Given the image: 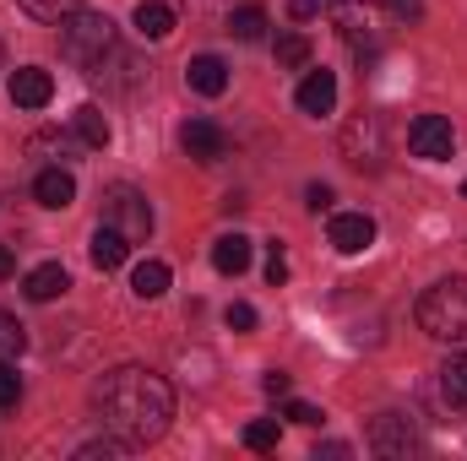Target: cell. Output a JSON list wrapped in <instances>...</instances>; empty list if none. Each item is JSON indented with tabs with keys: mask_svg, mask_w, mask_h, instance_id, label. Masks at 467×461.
<instances>
[{
	"mask_svg": "<svg viewBox=\"0 0 467 461\" xmlns=\"http://www.w3.org/2000/svg\"><path fill=\"white\" fill-rule=\"evenodd\" d=\"M294 98H299V109H305V115H332V109H337V77H332V71H310V77H305V82H299V93H294Z\"/></svg>",
	"mask_w": 467,
	"mask_h": 461,
	"instance_id": "obj_12",
	"label": "cell"
},
{
	"mask_svg": "<svg viewBox=\"0 0 467 461\" xmlns=\"http://www.w3.org/2000/svg\"><path fill=\"white\" fill-rule=\"evenodd\" d=\"M229 33L239 38V44H255V38L266 33V11H261V5H239V11L229 16Z\"/></svg>",
	"mask_w": 467,
	"mask_h": 461,
	"instance_id": "obj_21",
	"label": "cell"
},
{
	"mask_svg": "<svg viewBox=\"0 0 467 461\" xmlns=\"http://www.w3.org/2000/svg\"><path fill=\"white\" fill-rule=\"evenodd\" d=\"M277 440H283L277 418H255V424H244V446H250V451H277Z\"/></svg>",
	"mask_w": 467,
	"mask_h": 461,
	"instance_id": "obj_25",
	"label": "cell"
},
{
	"mask_svg": "<svg viewBox=\"0 0 467 461\" xmlns=\"http://www.w3.org/2000/svg\"><path fill=\"white\" fill-rule=\"evenodd\" d=\"M180 147H185V158H196V163L229 158V136H223V125H213V119H185V125H180Z\"/></svg>",
	"mask_w": 467,
	"mask_h": 461,
	"instance_id": "obj_8",
	"label": "cell"
},
{
	"mask_svg": "<svg viewBox=\"0 0 467 461\" xmlns=\"http://www.w3.org/2000/svg\"><path fill=\"white\" fill-rule=\"evenodd\" d=\"M66 288H71V277H66V266H60V261L33 266V271H27V282H22V293H27L33 304H49V299H60Z\"/></svg>",
	"mask_w": 467,
	"mask_h": 461,
	"instance_id": "obj_14",
	"label": "cell"
},
{
	"mask_svg": "<svg viewBox=\"0 0 467 461\" xmlns=\"http://www.w3.org/2000/svg\"><path fill=\"white\" fill-rule=\"evenodd\" d=\"M130 293H136V299H163V293H169V266H163V261H141V266L130 271Z\"/></svg>",
	"mask_w": 467,
	"mask_h": 461,
	"instance_id": "obj_19",
	"label": "cell"
},
{
	"mask_svg": "<svg viewBox=\"0 0 467 461\" xmlns=\"http://www.w3.org/2000/svg\"><path fill=\"white\" fill-rule=\"evenodd\" d=\"M130 22H136V33H141V38H152V44H158V38H169V33H174V5H163V0H141Z\"/></svg>",
	"mask_w": 467,
	"mask_h": 461,
	"instance_id": "obj_16",
	"label": "cell"
},
{
	"mask_svg": "<svg viewBox=\"0 0 467 461\" xmlns=\"http://www.w3.org/2000/svg\"><path fill=\"white\" fill-rule=\"evenodd\" d=\"M283 418H288V424L316 429V424H321V407H310V402H288V407H283Z\"/></svg>",
	"mask_w": 467,
	"mask_h": 461,
	"instance_id": "obj_28",
	"label": "cell"
},
{
	"mask_svg": "<svg viewBox=\"0 0 467 461\" xmlns=\"http://www.w3.org/2000/svg\"><path fill=\"white\" fill-rule=\"evenodd\" d=\"M22 347H27V332L16 326V315H5V310H0V364H16V358H22Z\"/></svg>",
	"mask_w": 467,
	"mask_h": 461,
	"instance_id": "obj_24",
	"label": "cell"
},
{
	"mask_svg": "<svg viewBox=\"0 0 467 461\" xmlns=\"http://www.w3.org/2000/svg\"><path fill=\"white\" fill-rule=\"evenodd\" d=\"M408 147H413V158H424V163H446V158L457 152V130H451L446 115H419L408 125Z\"/></svg>",
	"mask_w": 467,
	"mask_h": 461,
	"instance_id": "obj_6",
	"label": "cell"
},
{
	"mask_svg": "<svg viewBox=\"0 0 467 461\" xmlns=\"http://www.w3.org/2000/svg\"><path fill=\"white\" fill-rule=\"evenodd\" d=\"M305 207H310V212H327V207H332V185H310V190H305Z\"/></svg>",
	"mask_w": 467,
	"mask_h": 461,
	"instance_id": "obj_30",
	"label": "cell"
},
{
	"mask_svg": "<svg viewBox=\"0 0 467 461\" xmlns=\"http://www.w3.org/2000/svg\"><path fill=\"white\" fill-rule=\"evenodd\" d=\"M419 326L435 343H467V277H441L424 288Z\"/></svg>",
	"mask_w": 467,
	"mask_h": 461,
	"instance_id": "obj_4",
	"label": "cell"
},
{
	"mask_svg": "<svg viewBox=\"0 0 467 461\" xmlns=\"http://www.w3.org/2000/svg\"><path fill=\"white\" fill-rule=\"evenodd\" d=\"M88 255H93V266H99V271H119V266H125V255H130V239L104 223V229H93Z\"/></svg>",
	"mask_w": 467,
	"mask_h": 461,
	"instance_id": "obj_15",
	"label": "cell"
},
{
	"mask_svg": "<svg viewBox=\"0 0 467 461\" xmlns=\"http://www.w3.org/2000/svg\"><path fill=\"white\" fill-rule=\"evenodd\" d=\"M369 451L375 456H413L419 451V429L408 413H375L369 418Z\"/></svg>",
	"mask_w": 467,
	"mask_h": 461,
	"instance_id": "obj_7",
	"label": "cell"
},
{
	"mask_svg": "<svg viewBox=\"0 0 467 461\" xmlns=\"http://www.w3.org/2000/svg\"><path fill=\"white\" fill-rule=\"evenodd\" d=\"M223 321H229V332H255V310H250V304H229Z\"/></svg>",
	"mask_w": 467,
	"mask_h": 461,
	"instance_id": "obj_29",
	"label": "cell"
},
{
	"mask_svg": "<svg viewBox=\"0 0 467 461\" xmlns=\"http://www.w3.org/2000/svg\"><path fill=\"white\" fill-rule=\"evenodd\" d=\"M93 407H99V424L125 440V446H152L163 440L169 418H174V391L158 369L147 364H119L99 380L93 391Z\"/></svg>",
	"mask_w": 467,
	"mask_h": 461,
	"instance_id": "obj_1",
	"label": "cell"
},
{
	"mask_svg": "<svg viewBox=\"0 0 467 461\" xmlns=\"http://www.w3.org/2000/svg\"><path fill=\"white\" fill-rule=\"evenodd\" d=\"M71 130H77V141H82V147H109V119H104L99 104H77Z\"/></svg>",
	"mask_w": 467,
	"mask_h": 461,
	"instance_id": "obj_17",
	"label": "cell"
},
{
	"mask_svg": "<svg viewBox=\"0 0 467 461\" xmlns=\"http://www.w3.org/2000/svg\"><path fill=\"white\" fill-rule=\"evenodd\" d=\"M33 152H60V158H66V152H71V141H66V136H38V141H33Z\"/></svg>",
	"mask_w": 467,
	"mask_h": 461,
	"instance_id": "obj_31",
	"label": "cell"
},
{
	"mask_svg": "<svg viewBox=\"0 0 467 461\" xmlns=\"http://www.w3.org/2000/svg\"><path fill=\"white\" fill-rule=\"evenodd\" d=\"M33 22H66L71 11H82V0H16Z\"/></svg>",
	"mask_w": 467,
	"mask_h": 461,
	"instance_id": "obj_23",
	"label": "cell"
},
{
	"mask_svg": "<svg viewBox=\"0 0 467 461\" xmlns=\"http://www.w3.org/2000/svg\"><path fill=\"white\" fill-rule=\"evenodd\" d=\"M213 266H218L223 277H239V271L250 266V239H244V233H223V239L213 244Z\"/></svg>",
	"mask_w": 467,
	"mask_h": 461,
	"instance_id": "obj_18",
	"label": "cell"
},
{
	"mask_svg": "<svg viewBox=\"0 0 467 461\" xmlns=\"http://www.w3.org/2000/svg\"><path fill=\"white\" fill-rule=\"evenodd\" d=\"M327 239H332L337 255H358V250L375 244V218H369V212H337V218L327 223Z\"/></svg>",
	"mask_w": 467,
	"mask_h": 461,
	"instance_id": "obj_9",
	"label": "cell"
},
{
	"mask_svg": "<svg viewBox=\"0 0 467 461\" xmlns=\"http://www.w3.org/2000/svg\"><path fill=\"white\" fill-rule=\"evenodd\" d=\"M332 16L353 55L375 60L391 27H408L424 16V0H332Z\"/></svg>",
	"mask_w": 467,
	"mask_h": 461,
	"instance_id": "obj_2",
	"label": "cell"
},
{
	"mask_svg": "<svg viewBox=\"0 0 467 461\" xmlns=\"http://www.w3.org/2000/svg\"><path fill=\"white\" fill-rule=\"evenodd\" d=\"M261 391H266V396H288V374H283V369H272V374L261 380Z\"/></svg>",
	"mask_w": 467,
	"mask_h": 461,
	"instance_id": "obj_32",
	"label": "cell"
},
{
	"mask_svg": "<svg viewBox=\"0 0 467 461\" xmlns=\"http://www.w3.org/2000/svg\"><path fill=\"white\" fill-rule=\"evenodd\" d=\"M0 71H5V49H0Z\"/></svg>",
	"mask_w": 467,
	"mask_h": 461,
	"instance_id": "obj_35",
	"label": "cell"
},
{
	"mask_svg": "<svg viewBox=\"0 0 467 461\" xmlns=\"http://www.w3.org/2000/svg\"><path fill=\"white\" fill-rule=\"evenodd\" d=\"M55 98V77L44 66H16L11 71V104L16 109H44Z\"/></svg>",
	"mask_w": 467,
	"mask_h": 461,
	"instance_id": "obj_10",
	"label": "cell"
},
{
	"mask_svg": "<svg viewBox=\"0 0 467 461\" xmlns=\"http://www.w3.org/2000/svg\"><path fill=\"white\" fill-rule=\"evenodd\" d=\"M277 66L283 71H305L310 66V38L305 33H283L277 38Z\"/></svg>",
	"mask_w": 467,
	"mask_h": 461,
	"instance_id": "obj_22",
	"label": "cell"
},
{
	"mask_svg": "<svg viewBox=\"0 0 467 461\" xmlns=\"http://www.w3.org/2000/svg\"><path fill=\"white\" fill-rule=\"evenodd\" d=\"M316 11H321V0H288V16H294V22H310Z\"/></svg>",
	"mask_w": 467,
	"mask_h": 461,
	"instance_id": "obj_33",
	"label": "cell"
},
{
	"mask_svg": "<svg viewBox=\"0 0 467 461\" xmlns=\"http://www.w3.org/2000/svg\"><path fill=\"white\" fill-rule=\"evenodd\" d=\"M22 402V374L11 364H0V407H16Z\"/></svg>",
	"mask_w": 467,
	"mask_h": 461,
	"instance_id": "obj_26",
	"label": "cell"
},
{
	"mask_svg": "<svg viewBox=\"0 0 467 461\" xmlns=\"http://www.w3.org/2000/svg\"><path fill=\"white\" fill-rule=\"evenodd\" d=\"M33 196L44 201V207H55V212H66L71 201H77V179H71V169H44L38 179H33Z\"/></svg>",
	"mask_w": 467,
	"mask_h": 461,
	"instance_id": "obj_13",
	"label": "cell"
},
{
	"mask_svg": "<svg viewBox=\"0 0 467 461\" xmlns=\"http://www.w3.org/2000/svg\"><path fill=\"white\" fill-rule=\"evenodd\" d=\"M441 396H446L451 407H467V353H451V358L441 364Z\"/></svg>",
	"mask_w": 467,
	"mask_h": 461,
	"instance_id": "obj_20",
	"label": "cell"
},
{
	"mask_svg": "<svg viewBox=\"0 0 467 461\" xmlns=\"http://www.w3.org/2000/svg\"><path fill=\"white\" fill-rule=\"evenodd\" d=\"M266 282H272V288L288 282V255H283V244H272V255H266Z\"/></svg>",
	"mask_w": 467,
	"mask_h": 461,
	"instance_id": "obj_27",
	"label": "cell"
},
{
	"mask_svg": "<svg viewBox=\"0 0 467 461\" xmlns=\"http://www.w3.org/2000/svg\"><path fill=\"white\" fill-rule=\"evenodd\" d=\"M115 22L104 16V11H71L66 22H60V60L66 66H77V71H99L109 55H115Z\"/></svg>",
	"mask_w": 467,
	"mask_h": 461,
	"instance_id": "obj_3",
	"label": "cell"
},
{
	"mask_svg": "<svg viewBox=\"0 0 467 461\" xmlns=\"http://www.w3.org/2000/svg\"><path fill=\"white\" fill-rule=\"evenodd\" d=\"M462 196H467V179H462Z\"/></svg>",
	"mask_w": 467,
	"mask_h": 461,
	"instance_id": "obj_36",
	"label": "cell"
},
{
	"mask_svg": "<svg viewBox=\"0 0 467 461\" xmlns=\"http://www.w3.org/2000/svg\"><path fill=\"white\" fill-rule=\"evenodd\" d=\"M185 87L202 93V98H223V93H229V66H223L218 55H196V60L185 66Z\"/></svg>",
	"mask_w": 467,
	"mask_h": 461,
	"instance_id": "obj_11",
	"label": "cell"
},
{
	"mask_svg": "<svg viewBox=\"0 0 467 461\" xmlns=\"http://www.w3.org/2000/svg\"><path fill=\"white\" fill-rule=\"evenodd\" d=\"M104 223L119 229L136 244V239L152 233V207H147V196H141L136 185H109V190H104Z\"/></svg>",
	"mask_w": 467,
	"mask_h": 461,
	"instance_id": "obj_5",
	"label": "cell"
},
{
	"mask_svg": "<svg viewBox=\"0 0 467 461\" xmlns=\"http://www.w3.org/2000/svg\"><path fill=\"white\" fill-rule=\"evenodd\" d=\"M11 271H16V255H11V244H0V282H5Z\"/></svg>",
	"mask_w": 467,
	"mask_h": 461,
	"instance_id": "obj_34",
	"label": "cell"
}]
</instances>
